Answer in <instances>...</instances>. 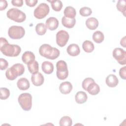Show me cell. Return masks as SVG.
Wrapping results in <instances>:
<instances>
[{
  "label": "cell",
  "mask_w": 126,
  "mask_h": 126,
  "mask_svg": "<svg viewBox=\"0 0 126 126\" xmlns=\"http://www.w3.org/2000/svg\"><path fill=\"white\" fill-rule=\"evenodd\" d=\"M87 91L91 95H96L100 92V88L95 82L91 83L87 88Z\"/></svg>",
  "instance_id": "cell-18"
},
{
  "label": "cell",
  "mask_w": 126,
  "mask_h": 126,
  "mask_svg": "<svg viewBox=\"0 0 126 126\" xmlns=\"http://www.w3.org/2000/svg\"><path fill=\"white\" fill-rule=\"evenodd\" d=\"M35 56L34 54L31 51H26L23 53L22 56V61L25 64H28L29 63L34 61Z\"/></svg>",
  "instance_id": "cell-19"
},
{
  "label": "cell",
  "mask_w": 126,
  "mask_h": 126,
  "mask_svg": "<svg viewBox=\"0 0 126 126\" xmlns=\"http://www.w3.org/2000/svg\"><path fill=\"white\" fill-rule=\"evenodd\" d=\"M105 82L108 87L114 88L118 84L119 80L116 75L114 74H110L106 77Z\"/></svg>",
  "instance_id": "cell-15"
},
{
  "label": "cell",
  "mask_w": 126,
  "mask_h": 126,
  "mask_svg": "<svg viewBox=\"0 0 126 126\" xmlns=\"http://www.w3.org/2000/svg\"><path fill=\"white\" fill-rule=\"evenodd\" d=\"M75 101L78 104H82L85 103L88 98L86 93L84 92H78L75 95Z\"/></svg>",
  "instance_id": "cell-22"
},
{
  "label": "cell",
  "mask_w": 126,
  "mask_h": 126,
  "mask_svg": "<svg viewBox=\"0 0 126 126\" xmlns=\"http://www.w3.org/2000/svg\"><path fill=\"white\" fill-rule=\"evenodd\" d=\"M62 23L64 27L67 28H72L75 25L76 20L75 18H68L63 16L62 19Z\"/></svg>",
  "instance_id": "cell-21"
},
{
  "label": "cell",
  "mask_w": 126,
  "mask_h": 126,
  "mask_svg": "<svg viewBox=\"0 0 126 126\" xmlns=\"http://www.w3.org/2000/svg\"><path fill=\"white\" fill-rule=\"evenodd\" d=\"M51 3L52 9L55 11H60L63 7L62 2L60 0H53L48 1Z\"/></svg>",
  "instance_id": "cell-28"
},
{
  "label": "cell",
  "mask_w": 126,
  "mask_h": 126,
  "mask_svg": "<svg viewBox=\"0 0 126 126\" xmlns=\"http://www.w3.org/2000/svg\"><path fill=\"white\" fill-rule=\"evenodd\" d=\"M25 71V67L21 63H16L8 68L5 72V76L9 80H14L18 76L22 75Z\"/></svg>",
  "instance_id": "cell-3"
},
{
  "label": "cell",
  "mask_w": 126,
  "mask_h": 126,
  "mask_svg": "<svg viewBox=\"0 0 126 126\" xmlns=\"http://www.w3.org/2000/svg\"><path fill=\"white\" fill-rule=\"evenodd\" d=\"M0 99L1 100H5L8 98L10 95L9 90L6 88H1L0 89Z\"/></svg>",
  "instance_id": "cell-31"
},
{
  "label": "cell",
  "mask_w": 126,
  "mask_h": 126,
  "mask_svg": "<svg viewBox=\"0 0 126 126\" xmlns=\"http://www.w3.org/2000/svg\"><path fill=\"white\" fill-rule=\"evenodd\" d=\"M17 85L19 89L22 91H25L28 90L30 88V82L29 80L26 78H20L17 82Z\"/></svg>",
  "instance_id": "cell-16"
},
{
  "label": "cell",
  "mask_w": 126,
  "mask_h": 126,
  "mask_svg": "<svg viewBox=\"0 0 126 126\" xmlns=\"http://www.w3.org/2000/svg\"><path fill=\"white\" fill-rule=\"evenodd\" d=\"M7 1L5 0H1L0 1V10H4L5 9H6V8L7 6Z\"/></svg>",
  "instance_id": "cell-38"
},
{
  "label": "cell",
  "mask_w": 126,
  "mask_h": 126,
  "mask_svg": "<svg viewBox=\"0 0 126 126\" xmlns=\"http://www.w3.org/2000/svg\"><path fill=\"white\" fill-rule=\"evenodd\" d=\"M95 82L94 80L92 78H85L82 82V86L83 89L85 91H87V88L88 87V86L92 83Z\"/></svg>",
  "instance_id": "cell-33"
},
{
  "label": "cell",
  "mask_w": 126,
  "mask_h": 126,
  "mask_svg": "<svg viewBox=\"0 0 126 126\" xmlns=\"http://www.w3.org/2000/svg\"><path fill=\"white\" fill-rule=\"evenodd\" d=\"M113 57L122 65L126 64V52L121 48H115L113 51Z\"/></svg>",
  "instance_id": "cell-9"
},
{
  "label": "cell",
  "mask_w": 126,
  "mask_h": 126,
  "mask_svg": "<svg viewBox=\"0 0 126 126\" xmlns=\"http://www.w3.org/2000/svg\"><path fill=\"white\" fill-rule=\"evenodd\" d=\"M57 76L60 80L65 79L68 75V71L66 62L60 60L57 63Z\"/></svg>",
  "instance_id": "cell-6"
},
{
  "label": "cell",
  "mask_w": 126,
  "mask_h": 126,
  "mask_svg": "<svg viewBox=\"0 0 126 126\" xmlns=\"http://www.w3.org/2000/svg\"><path fill=\"white\" fill-rule=\"evenodd\" d=\"M11 3L14 6L21 7L23 4V0H12L11 1Z\"/></svg>",
  "instance_id": "cell-36"
},
{
  "label": "cell",
  "mask_w": 126,
  "mask_h": 126,
  "mask_svg": "<svg viewBox=\"0 0 126 126\" xmlns=\"http://www.w3.org/2000/svg\"><path fill=\"white\" fill-rule=\"evenodd\" d=\"M0 49L4 55L8 57H17L21 51V48L19 45L10 44L4 37H0Z\"/></svg>",
  "instance_id": "cell-1"
},
{
  "label": "cell",
  "mask_w": 126,
  "mask_h": 126,
  "mask_svg": "<svg viewBox=\"0 0 126 126\" xmlns=\"http://www.w3.org/2000/svg\"><path fill=\"white\" fill-rule=\"evenodd\" d=\"M47 30V28L43 23H40L37 24L35 26V32L36 33L39 35L44 34Z\"/></svg>",
  "instance_id": "cell-27"
},
{
  "label": "cell",
  "mask_w": 126,
  "mask_h": 126,
  "mask_svg": "<svg viewBox=\"0 0 126 126\" xmlns=\"http://www.w3.org/2000/svg\"><path fill=\"white\" fill-rule=\"evenodd\" d=\"M82 48L84 51L87 53H91L94 49L93 43L90 40H85L82 44Z\"/></svg>",
  "instance_id": "cell-24"
},
{
  "label": "cell",
  "mask_w": 126,
  "mask_h": 126,
  "mask_svg": "<svg viewBox=\"0 0 126 126\" xmlns=\"http://www.w3.org/2000/svg\"><path fill=\"white\" fill-rule=\"evenodd\" d=\"M49 5L46 3H41L34 10V16L35 18L41 19L45 18L49 13Z\"/></svg>",
  "instance_id": "cell-8"
},
{
  "label": "cell",
  "mask_w": 126,
  "mask_h": 126,
  "mask_svg": "<svg viewBox=\"0 0 126 126\" xmlns=\"http://www.w3.org/2000/svg\"><path fill=\"white\" fill-rule=\"evenodd\" d=\"M104 34L103 32L100 31H95L93 34V39L97 43H101L104 40Z\"/></svg>",
  "instance_id": "cell-25"
},
{
  "label": "cell",
  "mask_w": 126,
  "mask_h": 126,
  "mask_svg": "<svg viewBox=\"0 0 126 126\" xmlns=\"http://www.w3.org/2000/svg\"><path fill=\"white\" fill-rule=\"evenodd\" d=\"M41 68L43 71L47 74H50L53 72L54 65L53 64L48 61H45L42 63Z\"/></svg>",
  "instance_id": "cell-20"
},
{
  "label": "cell",
  "mask_w": 126,
  "mask_h": 126,
  "mask_svg": "<svg viewBox=\"0 0 126 126\" xmlns=\"http://www.w3.org/2000/svg\"><path fill=\"white\" fill-rule=\"evenodd\" d=\"M63 13L64 16L68 18H74L76 16V12L74 7L71 6H68L65 7Z\"/></svg>",
  "instance_id": "cell-23"
},
{
  "label": "cell",
  "mask_w": 126,
  "mask_h": 126,
  "mask_svg": "<svg viewBox=\"0 0 126 126\" xmlns=\"http://www.w3.org/2000/svg\"><path fill=\"white\" fill-rule=\"evenodd\" d=\"M31 81L32 83L35 86H39L43 84L44 78L43 75L40 72H37L32 74L31 77Z\"/></svg>",
  "instance_id": "cell-11"
},
{
  "label": "cell",
  "mask_w": 126,
  "mask_h": 126,
  "mask_svg": "<svg viewBox=\"0 0 126 126\" xmlns=\"http://www.w3.org/2000/svg\"><path fill=\"white\" fill-rule=\"evenodd\" d=\"M25 34V31L23 27L18 26H11L8 31L9 36L14 39H18L22 38Z\"/></svg>",
  "instance_id": "cell-7"
},
{
  "label": "cell",
  "mask_w": 126,
  "mask_h": 126,
  "mask_svg": "<svg viewBox=\"0 0 126 126\" xmlns=\"http://www.w3.org/2000/svg\"><path fill=\"white\" fill-rule=\"evenodd\" d=\"M126 66H125L120 68L119 70V75L120 77L124 80H126Z\"/></svg>",
  "instance_id": "cell-35"
},
{
  "label": "cell",
  "mask_w": 126,
  "mask_h": 126,
  "mask_svg": "<svg viewBox=\"0 0 126 126\" xmlns=\"http://www.w3.org/2000/svg\"><path fill=\"white\" fill-rule=\"evenodd\" d=\"M86 25L87 27L91 30L96 29L98 26V21L94 17H90L86 21Z\"/></svg>",
  "instance_id": "cell-17"
},
{
  "label": "cell",
  "mask_w": 126,
  "mask_h": 126,
  "mask_svg": "<svg viewBox=\"0 0 126 126\" xmlns=\"http://www.w3.org/2000/svg\"><path fill=\"white\" fill-rule=\"evenodd\" d=\"M6 15L9 19L18 23L23 22L26 19L25 13L16 8L10 9L7 12Z\"/></svg>",
  "instance_id": "cell-4"
},
{
  "label": "cell",
  "mask_w": 126,
  "mask_h": 126,
  "mask_svg": "<svg viewBox=\"0 0 126 126\" xmlns=\"http://www.w3.org/2000/svg\"><path fill=\"white\" fill-rule=\"evenodd\" d=\"M0 69L1 70H3L6 69L8 66V63L7 61L3 58H0Z\"/></svg>",
  "instance_id": "cell-34"
},
{
  "label": "cell",
  "mask_w": 126,
  "mask_h": 126,
  "mask_svg": "<svg viewBox=\"0 0 126 126\" xmlns=\"http://www.w3.org/2000/svg\"><path fill=\"white\" fill-rule=\"evenodd\" d=\"M69 35L68 33L64 30H61L56 34V42L60 47L64 46L68 41Z\"/></svg>",
  "instance_id": "cell-10"
},
{
  "label": "cell",
  "mask_w": 126,
  "mask_h": 126,
  "mask_svg": "<svg viewBox=\"0 0 126 126\" xmlns=\"http://www.w3.org/2000/svg\"><path fill=\"white\" fill-rule=\"evenodd\" d=\"M80 14L84 17H87L90 16L92 13V9L88 7H83L80 8L79 10Z\"/></svg>",
  "instance_id": "cell-32"
},
{
  "label": "cell",
  "mask_w": 126,
  "mask_h": 126,
  "mask_svg": "<svg viewBox=\"0 0 126 126\" xmlns=\"http://www.w3.org/2000/svg\"><path fill=\"white\" fill-rule=\"evenodd\" d=\"M72 89L71 83L68 81H65L62 83L59 87V90L61 93L66 94L70 93Z\"/></svg>",
  "instance_id": "cell-13"
},
{
  "label": "cell",
  "mask_w": 126,
  "mask_h": 126,
  "mask_svg": "<svg viewBox=\"0 0 126 126\" xmlns=\"http://www.w3.org/2000/svg\"><path fill=\"white\" fill-rule=\"evenodd\" d=\"M59 124L60 126H71L72 125V121L69 117L65 116L60 119Z\"/></svg>",
  "instance_id": "cell-29"
},
{
  "label": "cell",
  "mask_w": 126,
  "mask_h": 126,
  "mask_svg": "<svg viewBox=\"0 0 126 126\" xmlns=\"http://www.w3.org/2000/svg\"><path fill=\"white\" fill-rule=\"evenodd\" d=\"M126 39V36H124L123 38L121 39L120 41L121 45L125 48H126V39Z\"/></svg>",
  "instance_id": "cell-39"
},
{
  "label": "cell",
  "mask_w": 126,
  "mask_h": 126,
  "mask_svg": "<svg viewBox=\"0 0 126 126\" xmlns=\"http://www.w3.org/2000/svg\"><path fill=\"white\" fill-rule=\"evenodd\" d=\"M26 3L27 5L30 7H33L36 5L37 3L38 0H26Z\"/></svg>",
  "instance_id": "cell-37"
},
{
  "label": "cell",
  "mask_w": 126,
  "mask_h": 126,
  "mask_svg": "<svg viewBox=\"0 0 126 126\" xmlns=\"http://www.w3.org/2000/svg\"><path fill=\"white\" fill-rule=\"evenodd\" d=\"M67 53L71 56H77L80 52L79 46L76 44H71L68 46L66 49Z\"/></svg>",
  "instance_id": "cell-14"
},
{
  "label": "cell",
  "mask_w": 126,
  "mask_h": 126,
  "mask_svg": "<svg viewBox=\"0 0 126 126\" xmlns=\"http://www.w3.org/2000/svg\"><path fill=\"white\" fill-rule=\"evenodd\" d=\"M40 55L47 59L55 60L60 55V51L56 48L52 47L48 44H43L39 49Z\"/></svg>",
  "instance_id": "cell-2"
},
{
  "label": "cell",
  "mask_w": 126,
  "mask_h": 126,
  "mask_svg": "<svg viewBox=\"0 0 126 126\" xmlns=\"http://www.w3.org/2000/svg\"><path fill=\"white\" fill-rule=\"evenodd\" d=\"M126 1L125 0H120L118 1L116 5L117 9L121 12L125 16L126 12Z\"/></svg>",
  "instance_id": "cell-30"
},
{
  "label": "cell",
  "mask_w": 126,
  "mask_h": 126,
  "mask_svg": "<svg viewBox=\"0 0 126 126\" xmlns=\"http://www.w3.org/2000/svg\"><path fill=\"white\" fill-rule=\"evenodd\" d=\"M19 103L22 108L28 111L31 110L32 106V96L29 93H25L21 94L18 98Z\"/></svg>",
  "instance_id": "cell-5"
},
{
  "label": "cell",
  "mask_w": 126,
  "mask_h": 126,
  "mask_svg": "<svg viewBox=\"0 0 126 126\" xmlns=\"http://www.w3.org/2000/svg\"><path fill=\"white\" fill-rule=\"evenodd\" d=\"M45 26L47 28L51 31H54L57 29L59 26V21L58 19L53 17L48 18L45 22Z\"/></svg>",
  "instance_id": "cell-12"
},
{
  "label": "cell",
  "mask_w": 126,
  "mask_h": 126,
  "mask_svg": "<svg viewBox=\"0 0 126 126\" xmlns=\"http://www.w3.org/2000/svg\"><path fill=\"white\" fill-rule=\"evenodd\" d=\"M28 70L32 74H34L38 71V63L36 61H33L28 64Z\"/></svg>",
  "instance_id": "cell-26"
}]
</instances>
